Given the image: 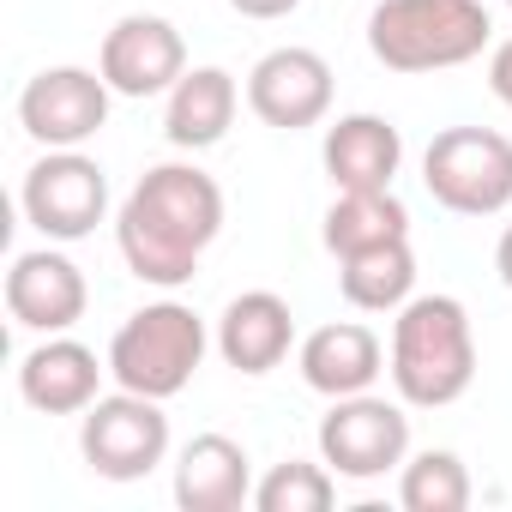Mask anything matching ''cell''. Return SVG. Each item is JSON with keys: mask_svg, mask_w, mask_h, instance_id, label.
<instances>
[{"mask_svg": "<svg viewBox=\"0 0 512 512\" xmlns=\"http://www.w3.org/2000/svg\"><path fill=\"white\" fill-rule=\"evenodd\" d=\"M302 380L320 392V398H350V392H368L380 374H386V350L368 326L356 320H332L320 332L302 338Z\"/></svg>", "mask_w": 512, "mask_h": 512, "instance_id": "obj_17", "label": "cell"}, {"mask_svg": "<svg viewBox=\"0 0 512 512\" xmlns=\"http://www.w3.org/2000/svg\"><path fill=\"white\" fill-rule=\"evenodd\" d=\"M97 73L109 79L115 97H169L175 79L187 73V43L169 19L157 13H127L97 55Z\"/></svg>", "mask_w": 512, "mask_h": 512, "instance_id": "obj_10", "label": "cell"}, {"mask_svg": "<svg viewBox=\"0 0 512 512\" xmlns=\"http://www.w3.org/2000/svg\"><path fill=\"white\" fill-rule=\"evenodd\" d=\"M85 302H91L85 272L67 260V253H55V247L19 253L13 272H7V314L25 332H49V338L73 332L85 320Z\"/></svg>", "mask_w": 512, "mask_h": 512, "instance_id": "obj_12", "label": "cell"}, {"mask_svg": "<svg viewBox=\"0 0 512 512\" xmlns=\"http://www.w3.org/2000/svg\"><path fill=\"white\" fill-rule=\"evenodd\" d=\"M398 500H404V512H464L470 506V470H464V458L446 452V446L416 452L404 464V476H398Z\"/></svg>", "mask_w": 512, "mask_h": 512, "instance_id": "obj_21", "label": "cell"}, {"mask_svg": "<svg viewBox=\"0 0 512 512\" xmlns=\"http://www.w3.org/2000/svg\"><path fill=\"white\" fill-rule=\"evenodd\" d=\"M217 229H223V187L193 163L145 169L139 187L121 199V217H115V241H121L127 272L139 284H157V290L193 284Z\"/></svg>", "mask_w": 512, "mask_h": 512, "instance_id": "obj_1", "label": "cell"}, {"mask_svg": "<svg viewBox=\"0 0 512 512\" xmlns=\"http://www.w3.org/2000/svg\"><path fill=\"white\" fill-rule=\"evenodd\" d=\"M494 25L482 0H380L368 13V49L392 73L464 67L488 49Z\"/></svg>", "mask_w": 512, "mask_h": 512, "instance_id": "obj_3", "label": "cell"}, {"mask_svg": "<svg viewBox=\"0 0 512 512\" xmlns=\"http://www.w3.org/2000/svg\"><path fill=\"white\" fill-rule=\"evenodd\" d=\"M247 109L266 127H284V133L326 121V109H332V67H326V55H314V49H272L260 67L247 73Z\"/></svg>", "mask_w": 512, "mask_h": 512, "instance_id": "obj_11", "label": "cell"}, {"mask_svg": "<svg viewBox=\"0 0 512 512\" xmlns=\"http://www.w3.org/2000/svg\"><path fill=\"white\" fill-rule=\"evenodd\" d=\"M296 344V314L272 290H247L217 320V350L235 374H272Z\"/></svg>", "mask_w": 512, "mask_h": 512, "instance_id": "obj_13", "label": "cell"}, {"mask_svg": "<svg viewBox=\"0 0 512 512\" xmlns=\"http://www.w3.org/2000/svg\"><path fill=\"white\" fill-rule=\"evenodd\" d=\"M506 7H512V0H506Z\"/></svg>", "mask_w": 512, "mask_h": 512, "instance_id": "obj_26", "label": "cell"}, {"mask_svg": "<svg viewBox=\"0 0 512 512\" xmlns=\"http://www.w3.org/2000/svg\"><path fill=\"white\" fill-rule=\"evenodd\" d=\"M476 380V332L458 296H410L392 320V386L410 410H446Z\"/></svg>", "mask_w": 512, "mask_h": 512, "instance_id": "obj_2", "label": "cell"}, {"mask_svg": "<svg viewBox=\"0 0 512 512\" xmlns=\"http://www.w3.org/2000/svg\"><path fill=\"white\" fill-rule=\"evenodd\" d=\"M235 109H241V91H235V79L223 67H187L175 79V91H169L163 133L181 151H211L235 127Z\"/></svg>", "mask_w": 512, "mask_h": 512, "instance_id": "obj_18", "label": "cell"}, {"mask_svg": "<svg viewBox=\"0 0 512 512\" xmlns=\"http://www.w3.org/2000/svg\"><path fill=\"white\" fill-rule=\"evenodd\" d=\"M205 320L187 302H151L139 314H127V326L109 338V374L127 392L145 398H175L187 392V380L205 362Z\"/></svg>", "mask_w": 512, "mask_h": 512, "instance_id": "obj_4", "label": "cell"}, {"mask_svg": "<svg viewBox=\"0 0 512 512\" xmlns=\"http://www.w3.org/2000/svg\"><path fill=\"white\" fill-rule=\"evenodd\" d=\"M79 452L97 476L109 482H139L163 464L169 452V416H163V398H145V392H115V398H97L79 422Z\"/></svg>", "mask_w": 512, "mask_h": 512, "instance_id": "obj_6", "label": "cell"}, {"mask_svg": "<svg viewBox=\"0 0 512 512\" xmlns=\"http://www.w3.org/2000/svg\"><path fill=\"white\" fill-rule=\"evenodd\" d=\"M109 121V79L91 67H43L19 91V127L49 151H79Z\"/></svg>", "mask_w": 512, "mask_h": 512, "instance_id": "obj_9", "label": "cell"}, {"mask_svg": "<svg viewBox=\"0 0 512 512\" xmlns=\"http://www.w3.org/2000/svg\"><path fill=\"white\" fill-rule=\"evenodd\" d=\"M338 290L362 314H398L410 302V290H416V253H410V241H386V247H368V253L338 260Z\"/></svg>", "mask_w": 512, "mask_h": 512, "instance_id": "obj_19", "label": "cell"}, {"mask_svg": "<svg viewBox=\"0 0 512 512\" xmlns=\"http://www.w3.org/2000/svg\"><path fill=\"white\" fill-rule=\"evenodd\" d=\"M19 205L31 217V229H43L49 241H85L103 211H109V181L103 163L85 151H49L43 163H31Z\"/></svg>", "mask_w": 512, "mask_h": 512, "instance_id": "obj_8", "label": "cell"}, {"mask_svg": "<svg viewBox=\"0 0 512 512\" xmlns=\"http://www.w3.org/2000/svg\"><path fill=\"white\" fill-rule=\"evenodd\" d=\"M488 91H494V97L512 109V37H506V43L488 55Z\"/></svg>", "mask_w": 512, "mask_h": 512, "instance_id": "obj_23", "label": "cell"}, {"mask_svg": "<svg viewBox=\"0 0 512 512\" xmlns=\"http://www.w3.org/2000/svg\"><path fill=\"white\" fill-rule=\"evenodd\" d=\"M97 386H103L97 350H85L79 338H61V332L19 362V392L43 416H85L97 404Z\"/></svg>", "mask_w": 512, "mask_h": 512, "instance_id": "obj_14", "label": "cell"}, {"mask_svg": "<svg viewBox=\"0 0 512 512\" xmlns=\"http://www.w3.org/2000/svg\"><path fill=\"white\" fill-rule=\"evenodd\" d=\"M332 500H338V470L326 458L320 464H308V458L272 464L266 482L253 488V506L260 512H326Z\"/></svg>", "mask_w": 512, "mask_h": 512, "instance_id": "obj_22", "label": "cell"}, {"mask_svg": "<svg viewBox=\"0 0 512 512\" xmlns=\"http://www.w3.org/2000/svg\"><path fill=\"white\" fill-rule=\"evenodd\" d=\"M229 7H235L241 19H290L302 0H229Z\"/></svg>", "mask_w": 512, "mask_h": 512, "instance_id": "obj_24", "label": "cell"}, {"mask_svg": "<svg viewBox=\"0 0 512 512\" xmlns=\"http://www.w3.org/2000/svg\"><path fill=\"white\" fill-rule=\"evenodd\" d=\"M386 241H410V211L392 187H374V193H338L332 211H326V247L338 260L350 253H368V247H386Z\"/></svg>", "mask_w": 512, "mask_h": 512, "instance_id": "obj_20", "label": "cell"}, {"mask_svg": "<svg viewBox=\"0 0 512 512\" xmlns=\"http://www.w3.org/2000/svg\"><path fill=\"white\" fill-rule=\"evenodd\" d=\"M253 500V470L241 440L229 434H193L175 458V506L181 512H235Z\"/></svg>", "mask_w": 512, "mask_h": 512, "instance_id": "obj_15", "label": "cell"}, {"mask_svg": "<svg viewBox=\"0 0 512 512\" xmlns=\"http://www.w3.org/2000/svg\"><path fill=\"white\" fill-rule=\"evenodd\" d=\"M320 163L338 193H374V187H392V175L404 163V139L380 115H344L338 127H326Z\"/></svg>", "mask_w": 512, "mask_h": 512, "instance_id": "obj_16", "label": "cell"}, {"mask_svg": "<svg viewBox=\"0 0 512 512\" xmlns=\"http://www.w3.org/2000/svg\"><path fill=\"white\" fill-rule=\"evenodd\" d=\"M494 272H500V284L512 290V223H506V235H500V247H494Z\"/></svg>", "mask_w": 512, "mask_h": 512, "instance_id": "obj_25", "label": "cell"}, {"mask_svg": "<svg viewBox=\"0 0 512 512\" xmlns=\"http://www.w3.org/2000/svg\"><path fill=\"white\" fill-rule=\"evenodd\" d=\"M422 187L458 217H494L512 205V139L494 127H446L422 151Z\"/></svg>", "mask_w": 512, "mask_h": 512, "instance_id": "obj_5", "label": "cell"}, {"mask_svg": "<svg viewBox=\"0 0 512 512\" xmlns=\"http://www.w3.org/2000/svg\"><path fill=\"white\" fill-rule=\"evenodd\" d=\"M404 452H410V416H404V404H386L374 392L332 398V410L320 422V458L338 476L374 482V476L398 470Z\"/></svg>", "mask_w": 512, "mask_h": 512, "instance_id": "obj_7", "label": "cell"}]
</instances>
